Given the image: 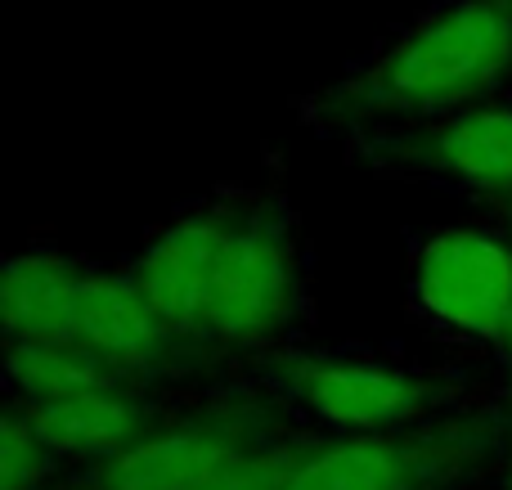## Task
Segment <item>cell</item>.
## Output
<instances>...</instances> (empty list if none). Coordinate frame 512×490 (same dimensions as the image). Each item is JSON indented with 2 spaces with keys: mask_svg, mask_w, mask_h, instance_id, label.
Instances as JSON below:
<instances>
[{
  "mask_svg": "<svg viewBox=\"0 0 512 490\" xmlns=\"http://www.w3.org/2000/svg\"><path fill=\"white\" fill-rule=\"evenodd\" d=\"M512 68V0H454L387 50L369 72L328 95L342 122L436 113L486 95Z\"/></svg>",
  "mask_w": 512,
  "mask_h": 490,
  "instance_id": "obj_1",
  "label": "cell"
},
{
  "mask_svg": "<svg viewBox=\"0 0 512 490\" xmlns=\"http://www.w3.org/2000/svg\"><path fill=\"white\" fill-rule=\"evenodd\" d=\"M418 297L436 320L481 338L512 333V248L481 230H445L418 257Z\"/></svg>",
  "mask_w": 512,
  "mask_h": 490,
  "instance_id": "obj_2",
  "label": "cell"
},
{
  "mask_svg": "<svg viewBox=\"0 0 512 490\" xmlns=\"http://www.w3.org/2000/svg\"><path fill=\"white\" fill-rule=\"evenodd\" d=\"M292 306V234L279 216L252 212L234 225V243L225 252L221 279H216L207 329L216 338H265L279 329Z\"/></svg>",
  "mask_w": 512,
  "mask_h": 490,
  "instance_id": "obj_3",
  "label": "cell"
},
{
  "mask_svg": "<svg viewBox=\"0 0 512 490\" xmlns=\"http://www.w3.org/2000/svg\"><path fill=\"white\" fill-rule=\"evenodd\" d=\"M234 225L239 221L230 216H194V221L171 225L140 257L135 288L171 333L207 329L216 279H221L225 252L234 243Z\"/></svg>",
  "mask_w": 512,
  "mask_h": 490,
  "instance_id": "obj_4",
  "label": "cell"
},
{
  "mask_svg": "<svg viewBox=\"0 0 512 490\" xmlns=\"http://www.w3.org/2000/svg\"><path fill=\"white\" fill-rule=\"evenodd\" d=\"M391 153L454 185L504 194L512 189V108H472L441 126H418L391 140Z\"/></svg>",
  "mask_w": 512,
  "mask_h": 490,
  "instance_id": "obj_5",
  "label": "cell"
},
{
  "mask_svg": "<svg viewBox=\"0 0 512 490\" xmlns=\"http://www.w3.org/2000/svg\"><path fill=\"white\" fill-rule=\"evenodd\" d=\"M171 329L153 315L135 279H108V275H77V297H72L68 320V347H81L108 365H140L162 351Z\"/></svg>",
  "mask_w": 512,
  "mask_h": 490,
  "instance_id": "obj_6",
  "label": "cell"
},
{
  "mask_svg": "<svg viewBox=\"0 0 512 490\" xmlns=\"http://www.w3.org/2000/svg\"><path fill=\"white\" fill-rule=\"evenodd\" d=\"M243 459L234 441L216 428H180L167 437L140 441L122 450L108 464V490H212L230 473H239Z\"/></svg>",
  "mask_w": 512,
  "mask_h": 490,
  "instance_id": "obj_7",
  "label": "cell"
},
{
  "mask_svg": "<svg viewBox=\"0 0 512 490\" xmlns=\"http://www.w3.org/2000/svg\"><path fill=\"white\" fill-rule=\"evenodd\" d=\"M292 387L315 414L342 428H382L400 423L423 405V387L409 374L378 365H297Z\"/></svg>",
  "mask_w": 512,
  "mask_h": 490,
  "instance_id": "obj_8",
  "label": "cell"
},
{
  "mask_svg": "<svg viewBox=\"0 0 512 490\" xmlns=\"http://www.w3.org/2000/svg\"><path fill=\"white\" fill-rule=\"evenodd\" d=\"M81 270L54 257H14L0 279V315L14 342H68Z\"/></svg>",
  "mask_w": 512,
  "mask_h": 490,
  "instance_id": "obj_9",
  "label": "cell"
},
{
  "mask_svg": "<svg viewBox=\"0 0 512 490\" xmlns=\"http://www.w3.org/2000/svg\"><path fill=\"white\" fill-rule=\"evenodd\" d=\"M32 423L50 450H108L131 441L135 410L117 392H81L36 405Z\"/></svg>",
  "mask_w": 512,
  "mask_h": 490,
  "instance_id": "obj_10",
  "label": "cell"
},
{
  "mask_svg": "<svg viewBox=\"0 0 512 490\" xmlns=\"http://www.w3.org/2000/svg\"><path fill=\"white\" fill-rule=\"evenodd\" d=\"M9 374L36 405L81 392H113V365L68 342H14Z\"/></svg>",
  "mask_w": 512,
  "mask_h": 490,
  "instance_id": "obj_11",
  "label": "cell"
},
{
  "mask_svg": "<svg viewBox=\"0 0 512 490\" xmlns=\"http://www.w3.org/2000/svg\"><path fill=\"white\" fill-rule=\"evenodd\" d=\"M409 459L382 441H351L292 468L283 490H405Z\"/></svg>",
  "mask_w": 512,
  "mask_h": 490,
  "instance_id": "obj_12",
  "label": "cell"
},
{
  "mask_svg": "<svg viewBox=\"0 0 512 490\" xmlns=\"http://www.w3.org/2000/svg\"><path fill=\"white\" fill-rule=\"evenodd\" d=\"M41 432L32 419H14L9 414L0 428V486L5 490H23L41 468Z\"/></svg>",
  "mask_w": 512,
  "mask_h": 490,
  "instance_id": "obj_13",
  "label": "cell"
},
{
  "mask_svg": "<svg viewBox=\"0 0 512 490\" xmlns=\"http://www.w3.org/2000/svg\"><path fill=\"white\" fill-rule=\"evenodd\" d=\"M283 482H288V473H279L274 464H243L239 473H230L212 490H283Z\"/></svg>",
  "mask_w": 512,
  "mask_h": 490,
  "instance_id": "obj_14",
  "label": "cell"
}]
</instances>
